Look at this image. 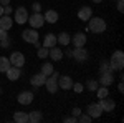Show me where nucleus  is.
<instances>
[{
  "label": "nucleus",
  "mask_w": 124,
  "mask_h": 123,
  "mask_svg": "<svg viewBox=\"0 0 124 123\" xmlns=\"http://www.w3.org/2000/svg\"><path fill=\"white\" fill-rule=\"evenodd\" d=\"M33 100H35V95L31 93V92H28V90L20 92L18 96H17V102H18L20 105H30Z\"/></svg>",
  "instance_id": "obj_9"
},
{
  "label": "nucleus",
  "mask_w": 124,
  "mask_h": 123,
  "mask_svg": "<svg viewBox=\"0 0 124 123\" xmlns=\"http://www.w3.org/2000/svg\"><path fill=\"white\" fill-rule=\"evenodd\" d=\"M8 66H10L8 57H0V72H2V73H5V72L8 70Z\"/></svg>",
  "instance_id": "obj_26"
},
{
  "label": "nucleus",
  "mask_w": 124,
  "mask_h": 123,
  "mask_svg": "<svg viewBox=\"0 0 124 123\" xmlns=\"http://www.w3.org/2000/svg\"><path fill=\"white\" fill-rule=\"evenodd\" d=\"M43 19H45V22H48V23H56L58 19H60V15H58L56 10H46V12L43 13Z\"/></svg>",
  "instance_id": "obj_20"
},
{
  "label": "nucleus",
  "mask_w": 124,
  "mask_h": 123,
  "mask_svg": "<svg viewBox=\"0 0 124 123\" xmlns=\"http://www.w3.org/2000/svg\"><path fill=\"white\" fill-rule=\"evenodd\" d=\"M37 55H38V58H46V57H48V48L43 47V45H40V47H38V52H37Z\"/></svg>",
  "instance_id": "obj_30"
},
{
  "label": "nucleus",
  "mask_w": 124,
  "mask_h": 123,
  "mask_svg": "<svg viewBox=\"0 0 124 123\" xmlns=\"http://www.w3.org/2000/svg\"><path fill=\"white\" fill-rule=\"evenodd\" d=\"M55 45H58L56 43V35H55V33H46L45 38H43V47L51 48V47H55Z\"/></svg>",
  "instance_id": "obj_21"
},
{
  "label": "nucleus",
  "mask_w": 124,
  "mask_h": 123,
  "mask_svg": "<svg viewBox=\"0 0 124 123\" xmlns=\"http://www.w3.org/2000/svg\"><path fill=\"white\" fill-rule=\"evenodd\" d=\"M28 22L30 25H31V28H41L43 25H45V19H43V13H40V12H33V15H28Z\"/></svg>",
  "instance_id": "obj_3"
},
{
  "label": "nucleus",
  "mask_w": 124,
  "mask_h": 123,
  "mask_svg": "<svg viewBox=\"0 0 124 123\" xmlns=\"http://www.w3.org/2000/svg\"><path fill=\"white\" fill-rule=\"evenodd\" d=\"M13 17H10V15H2L0 17V28H3V30H10L12 27H13Z\"/></svg>",
  "instance_id": "obj_19"
},
{
  "label": "nucleus",
  "mask_w": 124,
  "mask_h": 123,
  "mask_svg": "<svg viewBox=\"0 0 124 123\" xmlns=\"http://www.w3.org/2000/svg\"><path fill=\"white\" fill-rule=\"evenodd\" d=\"M71 57L76 62H86L88 60V50L85 47H75V50L71 52Z\"/></svg>",
  "instance_id": "obj_8"
},
{
  "label": "nucleus",
  "mask_w": 124,
  "mask_h": 123,
  "mask_svg": "<svg viewBox=\"0 0 124 123\" xmlns=\"http://www.w3.org/2000/svg\"><path fill=\"white\" fill-rule=\"evenodd\" d=\"M5 38H8V30L0 28V40H5Z\"/></svg>",
  "instance_id": "obj_33"
},
{
  "label": "nucleus",
  "mask_w": 124,
  "mask_h": 123,
  "mask_svg": "<svg viewBox=\"0 0 124 123\" xmlns=\"http://www.w3.org/2000/svg\"><path fill=\"white\" fill-rule=\"evenodd\" d=\"M3 13H5V15H12V7H10V5H5V7H3Z\"/></svg>",
  "instance_id": "obj_37"
},
{
  "label": "nucleus",
  "mask_w": 124,
  "mask_h": 123,
  "mask_svg": "<svg viewBox=\"0 0 124 123\" xmlns=\"http://www.w3.org/2000/svg\"><path fill=\"white\" fill-rule=\"evenodd\" d=\"M45 82H46V75H43L41 72L40 73H35V75L30 78V83L33 86H45Z\"/></svg>",
  "instance_id": "obj_18"
},
{
  "label": "nucleus",
  "mask_w": 124,
  "mask_h": 123,
  "mask_svg": "<svg viewBox=\"0 0 124 123\" xmlns=\"http://www.w3.org/2000/svg\"><path fill=\"white\" fill-rule=\"evenodd\" d=\"M117 90H119L121 93L124 92V83H123V82H119V85H117Z\"/></svg>",
  "instance_id": "obj_41"
},
{
  "label": "nucleus",
  "mask_w": 124,
  "mask_h": 123,
  "mask_svg": "<svg viewBox=\"0 0 124 123\" xmlns=\"http://www.w3.org/2000/svg\"><path fill=\"white\" fill-rule=\"evenodd\" d=\"M116 7H117V10H119V12H124V2H123V0H117Z\"/></svg>",
  "instance_id": "obj_35"
},
{
  "label": "nucleus",
  "mask_w": 124,
  "mask_h": 123,
  "mask_svg": "<svg viewBox=\"0 0 124 123\" xmlns=\"http://www.w3.org/2000/svg\"><path fill=\"white\" fill-rule=\"evenodd\" d=\"M99 72H101V73H104V72H113V68H111V65H109L108 60H101V63H99Z\"/></svg>",
  "instance_id": "obj_28"
},
{
  "label": "nucleus",
  "mask_w": 124,
  "mask_h": 123,
  "mask_svg": "<svg viewBox=\"0 0 124 123\" xmlns=\"http://www.w3.org/2000/svg\"><path fill=\"white\" fill-rule=\"evenodd\" d=\"M48 55H50V58H51L53 62H60V60L63 58V50L55 45V47L48 48Z\"/></svg>",
  "instance_id": "obj_17"
},
{
  "label": "nucleus",
  "mask_w": 124,
  "mask_h": 123,
  "mask_svg": "<svg viewBox=\"0 0 124 123\" xmlns=\"http://www.w3.org/2000/svg\"><path fill=\"white\" fill-rule=\"evenodd\" d=\"M53 72H55V68H53V63H50V62H46V63H43V65H41V73H43V75H51V73H53Z\"/></svg>",
  "instance_id": "obj_25"
},
{
  "label": "nucleus",
  "mask_w": 124,
  "mask_h": 123,
  "mask_svg": "<svg viewBox=\"0 0 124 123\" xmlns=\"http://www.w3.org/2000/svg\"><path fill=\"white\" fill-rule=\"evenodd\" d=\"M45 86H46L48 93H56V92H58V73H56V72H53L51 75L46 76Z\"/></svg>",
  "instance_id": "obj_4"
},
{
  "label": "nucleus",
  "mask_w": 124,
  "mask_h": 123,
  "mask_svg": "<svg viewBox=\"0 0 124 123\" xmlns=\"http://www.w3.org/2000/svg\"><path fill=\"white\" fill-rule=\"evenodd\" d=\"M91 17H93V9H91V7L83 5L81 9L78 10V19L81 20V22H88Z\"/></svg>",
  "instance_id": "obj_10"
},
{
  "label": "nucleus",
  "mask_w": 124,
  "mask_h": 123,
  "mask_svg": "<svg viewBox=\"0 0 124 123\" xmlns=\"http://www.w3.org/2000/svg\"><path fill=\"white\" fill-rule=\"evenodd\" d=\"M78 118L76 116H68V118H65V123H76Z\"/></svg>",
  "instance_id": "obj_36"
},
{
  "label": "nucleus",
  "mask_w": 124,
  "mask_h": 123,
  "mask_svg": "<svg viewBox=\"0 0 124 123\" xmlns=\"http://www.w3.org/2000/svg\"><path fill=\"white\" fill-rule=\"evenodd\" d=\"M86 112H88V115H89L91 118H99L101 113H103V108H101V105H99V103H89Z\"/></svg>",
  "instance_id": "obj_12"
},
{
  "label": "nucleus",
  "mask_w": 124,
  "mask_h": 123,
  "mask_svg": "<svg viewBox=\"0 0 124 123\" xmlns=\"http://www.w3.org/2000/svg\"><path fill=\"white\" fill-rule=\"evenodd\" d=\"M27 20H28V12H27L25 7H18V9L13 12V22L15 23L23 25V23H27Z\"/></svg>",
  "instance_id": "obj_5"
},
{
  "label": "nucleus",
  "mask_w": 124,
  "mask_h": 123,
  "mask_svg": "<svg viewBox=\"0 0 124 123\" xmlns=\"http://www.w3.org/2000/svg\"><path fill=\"white\" fill-rule=\"evenodd\" d=\"M93 2H94V3H101L103 0H93Z\"/></svg>",
  "instance_id": "obj_43"
},
{
  "label": "nucleus",
  "mask_w": 124,
  "mask_h": 123,
  "mask_svg": "<svg viewBox=\"0 0 124 123\" xmlns=\"http://www.w3.org/2000/svg\"><path fill=\"white\" fill-rule=\"evenodd\" d=\"M22 40L27 42V43H35V42H38V32L35 28L23 30L22 32Z\"/></svg>",
  "instance_id": "obj_6"
},
{
  "label": "nucleus",
  "mask_w": 124,
  "mask_h": 123,
  "mask_svg": "<svg viewBox=\"0 0 124 123\" xmlns=\"http://www.w3.org/2000/svg\"><path fill=\"white\" fill-rule=\"evenodd\" d=\"M98 86H99L98 80H88V82H86V88H88L89 92H96Z\"/></svg>",
  "instance_id": "obj_29"
},
{
  "label": "nucleus",
  "mask_w": 124,
  "mask_h": 123,
  "mask_svg": "<svg viewBox=\"0 0 124 123\" xmlns=\"http://www.w3.org/2000/svg\"><path fill=\"white\" fill-rule=\"evenodd\" d=\"M106 28H108V25H106L104 19H101V17H91L88 20V30L93 33H98V35L104 33Z\"/></svg>",
  "instance_id": "obj_1"
},
{
  "label": "nucleus",
  "mask_w": 124,
  "mask_h": 123,
  "mask_svg": "<svg viewBox=\"0 0 124 123\" xmlns=\"http://www.w3.org/2000/svg\"><path fill=\"white\" fill-rule=\"evenodd\" d=\"M86 35L83 33V32H78V33H75L73 37H71V42L70 43H73L75 47H85L86 45Z\"/></svg>",
  "instance_id": "obj_15"
},
{
  "label": "nucleus",
  "mask_w": 124,
  "mask_h": 123,
  "mask_svg": "<svg viewBox=\"0 0 124 123\" xmlns=\"http://www.w3.org/2000/svg\"><path fill=\"white\" fill-rule=\"evenodd\" d=\"M10 2H12V0H0V5L5 7V5H10Z\"/></svg>",
  "instance_id": "obj_40"
},
{
  "label": "nucleus",
  "mask_w": 124,
  "mask_h": 123,
  "mask_svg": "<svg viewBox=\"0 0 124 123\" xmlns=\"http://www.w3.org/2000/svg\"><path fill=\"white\" fill-rule=\"evenodd\" d=\"M41 120H43V115H41V112H38V110H33V112L28 113V122L30 123H40Z\"/></svg>",
  "instance_id": "obj_23"
},
{
  "label": "nucleus",
  "mask_w": 124,
  "mask_h": 123,
  "mask_svg": "<svg viewBox=\"0 0 124 123\" xmlns=\"http://www.w3.org/2000/svg\"><path fill=\"white\" fill-rule=\"evenodd\" d=\"M71 86H73V80H71V76H58V88H61V90H71Z\"/></svg>",
  "instance_id": "obj_16"
},
{
  "label": "nucleus",
  "mask_w": 124,
  "mask_h": 123,
  "mask_svg": "<svg viewBox=\"0 0 124 123\" xmlns=\"http://www.w3.org/2000/svg\"><path fill=\"white\" fill-rule=\"evenodd\" d=\"M101 86H109L114 83V76H113V72H104V73H101L99 76V82H98Z\"/></svg>",
  "instance_id": "obj_14"
},
{
  "label": "nucleus",
  "mask_w": 124,
  "mask_h": 123,
  "mask_svg": "<svg viewBox=\"0 0 124 123\" xmlns=\"http://www.w3.org/2000/svg\"><path fill=\"white\" fill-rule=\"evenodd\" d=\"M8 60H10V65L18 66V68H22V66L25 65V55L22 52H13L8 57Z\"/></svg>",
  "instance_id": "obj_7"
},
{
  "label": "nucleus",
  "mask_w": 124,
  "mask_h": 123,
  "mask_svg": "<svg viewBox=\"0 0 124 123\" xmlns=\"http://www.w3.org/2000/svg\"><path fill=\"white\" fill-rule=\"evenodd\" d=\"M0 47H2V48H8V47H10V40H8V38L0 40Z\"/></svg>",
  "instance_id": "obj_34"
},
{
  "label": "nucleus",
  "mask_w": 124,
  "mask_h": 123,
  "mask_svg": "<svg viewBox=\"0 0 124 123\" xmlns=\"http://www.w3.org/2000/svg\"><path fill=\"white\" fill-rule=\"evenodd\" d=\"M91 120H93V118H91V116H89L88 113H86V115H83V113H81L79 116H78V122H79V123H89Z\"/></svg>",
  "instance_id": "obj_31"
},
{
  "label": "nucleus",
  "mask_w": 124,
  "mask_h": 123,
  "mask_svg": "<svg viewBox=\"0 0 124 123\" xmlns=\"http://www.w3.org/2000/svg\"><path fill=\"white\" fill-rule=\"evenodd\" d=\"M13 122L28 123V113H25V112H15V113H13Z\"/></svg>",
  "instance_id": "obj_24"
},
{
  "label": "nucleus",
  "mask_w": 124,
  "mask_h": 123,
  "mask_svg": "<svg viewBox=\"0 0 124 123\" xmlns=\"http://www.w3.org/2000/svg\"><path fill=\"white\" fill-rule=\"evenodd\" d=\"M71 88H75V92H76V93H81V92L85 90L83 83H73V86H71Z\"/></svg>",
  "instance_id": "obj_32"
},
{
  "label": "nucleus",
  "mask_w": 124,
  "mask_h": 123,
  "mask_svg": "<svg viewBox=\"0 0 124 123\" xmlns=\"http://www.w3.org/2000/svg\"><path fill=\"white\" fill-rule=\"evenodd\" d=\"M79 115H81V110H79L78 106H76V108H73V116H76V118H78Z\"/></svg>",
  "instance_id": "obj_39"
},
{
  "label": "nucleus",
  "mask_w": 124,
  "mask_h": 123,
  "mask_svg": "<svg viewBox=\"0 0 124 123\" xmlns=\"http://www.w3.org/2000/svg\"><path fill=\"white\" fill-rule=\"evenodd\" d=\"M99 105H101V108H103V112H114L116 108V102L114 100H111V98H99Z\"/></svg>",
  "instance_id": "obj_11"
},
{
  "label": "nucleus",
  "mask_w": 124,
  "mask_h": 123,
  "mask_svg": "<svg viewBox=\"0 0 124 123\" xmlns=\"http://www.w3.org/2000/svg\"><path fill=\"white\" fill-rule=\"evenodd\" d=\"M31 7H33V12H40V9H41V5H40L38 2H35V3H33Z\"/></svg>",
  "instance_id": "obj_38"
},
{
  "label": "nucleus",
  "mask_w": 124,
  "mask_h": 123,
  "mask_svg": "<svg viewBox=\"0 0 124 123\" xmlns=\"http://www.w3.org/2000/svg\"><path fill=\"white\" fill-rule=\"evenodd\" d=\"M5 75H7V78H8L10 82H17V80L20 78V75H22V70H20L18 66L10 65V66H8V70L5 72Z\"/></svg>",
  "instance_id": "obj_13"
},
{
  "label": "nucleus",
  "mask_w": 124,
  "mask_h": 123,
  "mask_svg": "<svg viewBox=\"0 0 124 123\" xmlns=\"http://www.w3.org/2000/svg\"><path fill=\"white\" fill-rule=\"evenodd\" d=\"M96 95H98V98H104V96H109V90H108V86H98L96 88Z\"/></svg>",
  "instance_id": "obj_27"
},
{
  "label": "nucleus",
  "mask_w": 124,
  "mask_h": 123,
  "mask_svg": "<svg viewBox=\"0 0 124 123\" xmlns=\"http://www.w3.org/2000/svg\"><path fill=\"white\" fill-rule=\"evenodd\" d=\"M109 65L113 68V72H121L124 68V53L121 50H116L114 53L111 55V60H109Z\"/></svg>",
  "instance_id": "obj_2"
},
{
  "label": "nucleus",
  "mask_w": 124,
  "mask_h": 123,
  "mask_svg": "<svg viewBox=\"0 0 124 123\" xmlns=\"http://www.w3.org/2000/svg\"><path fill=\"white\" fill-rule=\"evenodd\" d=\"M70 42H71V37H70V33H66V32H61L56 37V43H60L61 47H68Z\"/></svg>",
  "instance_id": "obj_22"
},
{
  "label": "nucleus",
  "mask_w": 124,
  "mask_h": 123,
  "mask_svg": "<svg viewBox=\"0 0 124 123\" xmlns=\"http://www.w3.org/2000/svg\"><path fill=\"white\" fill-rule=\"evenodd\" d=\"M2 15H3V7L0 5V17H2Z\"/></svg>",
  "instance_id": "obj_42"
}]
</instances>
